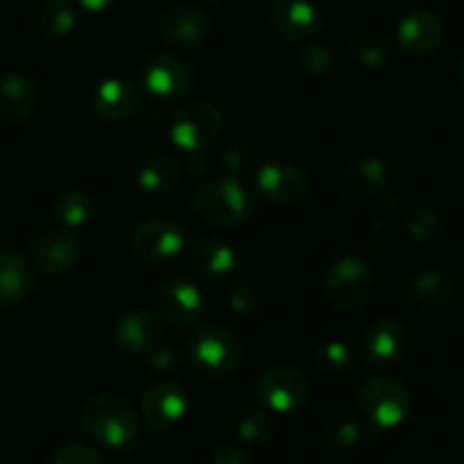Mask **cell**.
Instances as JSON below:
<instances>
[{"label":"cell","mask_w":464,"mask_h":464,"mask_svg":"<svg viewBox=\"0 0 464 464\" xmlns=\"http://www.w3.org/2000/svg\"><path fill=\"white\" fill-rule=\"evenodd\" d=\"M80 424L89 438L109 449H127L139 438V415L116 394H91L82 403Z\"/></svg>","instance_id":"6da1fadb"},{"label":"cell","mask_w":464,"mask_h":464,"mask_svg":"<svg viewBox=\"0 0 464 464\" xmlns=\"http://www.w3.org/2000/svg\"><path fill=\"white\" fill-rule=\"evenodd\" d=\"M195 216L213 229H231L240 225L247 218L252 202L234 177H216V179L204 181L193 198Z\"/></svg>","instance_id":"7a4b0ae2"},{"label":"cell","mask_w":464,"mask_h":464,"mask_svg":"<svg viewBox=\"0 0 464 464\" xmlns=\"http://www.w3.org/2000/svg\"><path fill=\"white\" fill-rule=\"evenodd\" d=\"M188 356L199 372L216 379L231 376L243 362L238 338L227 326L199 324L188 340Z\"/></svg>","instance_id":"3957f363"},{"label":"cell","mask_w":464,"mask_h":464,"mask_svg":"<svg viewBox=\"0 0 464 464\" xmlns=\"http://www.w3.org/2000/svg\"><path fill=\"white\" fill-rule=\"evenodd\" d=\"M358 408L362 417L379 429L399 426L412 411L411 390L397 379L376 376L358 390Z\"/></svg>","instance_id":"277c9868"},{"label":"cell","mask_w":464,"mask_h":464,"mask_svg":"<svg viewBox=\"0 0 464 464\" xmlns=\"http://www.w3.org/2000/svg\"><path fill=\"white\" fill-rule=\"evenodd\" d=\"M222 131V113L216 104L207 100H195L184 104L175 113L170 125V136L177 148L186 152H199L218 140Z\"/></svg>","instance_id":"5b68a950"},{"label":"cell","mask_w":464,"mask_h":464,"mask_svg":"<svg viewBox=\"0 0 464 464\" xmlns=\"http://www.w3.org/2000/svg\"><path fill=\"white\" fill-rule=\"evenodd\" d=\"M326 297L340 308H358L374 290V272L362 258L343 256L331 263L324 276Z\"/></svg>","instance_id":"8992f818"},{"label":"cell","mask_w":464,"mask_h":464,"mask_svg":"<svg viewBox=\"0 0 464 464\" xmlns=\"http://www.w3.org/2000/svg\"><path fill=\"white\" fill-rule=\"evenodd\" d=\"M184 227L170 218H150L131 231V252L143 263H163L184 249Z\"/></svg>","instance_id":"52a82bcc"},{"label":"cell","mask_w":464,"mask_h":464,"mask_svg":"<svg viewBox=\"0 0 464 464\" xmlns=\"http://www.w3.org/2000/svg\"><path fill=\"white\" fill-rule=\"evenodd\" d=\"M258 399L270 408L272 412L279 415H288V412L299 411L306 403L308 381L299 370L288 365H276L263 372L256 385Z\"/></svg>","instance_id":"ba28073f"},{"label":"cell","mask_w":464,"mask_h":464,"mask_svg":"<svg viewBox=\"0 0 464 464\" xmlns=\"http://www.w3.org/2000/svg\"><path fill=\"white\" fill-rule=\"evenodd\" d=\"M140 82L157 100L181 98L193 82V66L177 53H159L145 63Z\"/></svg>","instance_id":"9c48e42d"},{"label":"cell","mask_w":464,"mask_h":464,"mask_svg":"<svg viewBox=\"0 0 464 464\" xmlns=\"http://www.w3.org/2000/svg\"><path fill=\"white\" fill-rule=\"evenodd\" d=\"M211 32V18L195 5H170L157 18V34L172 48L202 44Z\"/></svg>","instance_id":"30bf717a"},{"label":"cell","mask_w":464,"mask_h":464,"mask_svg":"<svg viewBox=\"0 0 464 464\" xmlns=\"http://www.w3.org/2000/svg\"><path fill=\"white\" fill-rule=\"evenodd\" d=\"M408 344L406 326L394 317H379L372 322L361 335L358 353L361 361L370 367H385L403 356Z\"/></svg>","instance_id":"8fae6325"},{"label":"cell","mask_w":464,"mask_h":464,"mask_svg":"<svg viewBox=\"0 0 464 464\" xmlns=\"http://www.w3.org/2000/svg\"><path fill=\"white\" fill-rule=\"evenodd\" d=\"M204 297L188 279H170L157 295V313L163 326L186 329L202 317Z\"/></svg>","instance_id":"7c38bea8"},{"label":"cell","mask_w":464,"mask_h":464,"mask_svg":"<svg viewBox=\"0 0 464 464\" xmlns=\"http://www.w3.org/2000/svg\"><path fill=\"white\" fill-rule=\"evenodd\" d=\"M188 394L175 381H157L140 397V412L152 430H168L184 420Z\"/></svg>","instance_id":"4fadbf2b"},{"label":"cell","mask_w":464,"mask_h":464,"mask_svg":"<svg viewBox=\"0 0 464 464\" xmlns=\"http://www.w3.org/2000/svg\"><path fill=\"white\" fill-rule=\"evenodd\" d=\"M388 163L381 157H358L343 168L338 177L340 198L352 204H365L383 190L388 181Z\"/></svg>","instance_id":"5bb4252c"},{"label":"cell","mask_w":464,"mask_h":464,"mask_svg":"<svg viewBox=\"0 0 464 464\" xmlns=\"http://www.w3.org/2000/svg\"><path fill=\"white\" fill-rule=\"evenodd\" d=\"M256 188L266 202L275 207H293L302 202L308 184L299 166L290 161H272L263 166L256 175Z\"/></svg>","instance_id":"9a60e30c"},{"label":"cell","mask_w":464,"mask_h":464,"mask_svg":"<svg viewBox=\"0 0 464 464\" xmlns=\"http://www.w3.org/2000/svg\"><path fill=\"white\" fill-rule=\"evenodd\" d=\"M80 258V238L68 227L48 229L32 245V261L44 275H66Z\"/></svg>","instance_id":"2e32d148"},{"label":"cell","mask_w":464,"mask_h":464,"mask_svg":"<svg viewBox=\"0 0 464 464\" xmlns=\"http://www.w3.org/2000/svg\"><path fill=\"white\" fill-rule=\"evenodd\" d=\"M267 18L272 30L288 41L313 39L322 27V16L311 0H275Z\"/></svg>","instance_id":"e0dca14e"},{"label":"cell","mask_w":464,"mask_h":464,"mask_svg":"<svg viewBox=\"0 0 464 464\" xmlns=\"http://www.w3.org/2000/svg\"><path fill=\"white\" fill-rule=\"evenodd\" d=\"M444 27L442 21L433 12L417 9L406 14L397 27V39L406 53L411 54H430L442 44Z\"/></svg>","instance_id":"ac0fdd59"},{"label":"cell","mask_w":464,"mask_h":464,"mask_svg":"<svg viewBox=\"0 0 464 464\" xmlns=\"http://www.w3.org/2000/svg\"><path fill=\"white\" fill-rule=\"evenodd\" d=\"M116 343L130 353H150L163 343V322L150 313H127L116 322Z\"/></svg>","instance_id":"d6986e66"},{"label":"cell","mask_w":464,"mask_h":464,"mask_svg":"<svg viewBox=\"0 0 464 464\" xmlns=\"http://www.w3.org/2000/svg\"><path fill=\"white\" fill-rule=\"evenodd\" d=\"M453 297L451 276L440 270H424L412 276L406 285V299L415 311L435 313L447 306Z\"/></svg>","instance_id":"ffe728a7"},{"label":"cell","mask_w":464,"mask_h":464,"mask_svg":"<svg viewBox=\"0 0 464 464\" xmlns=\"http://www.w3.org/2000/svg\"><path fill=\"white\" fill-rule=\"evenodd\" d=\"M93 107L100 118L111 122H122L139 107V91L130 80L111 77L104 80L93 93Z\"/></svg>","instance_id":"44dd1931"},{"label":"cell","mask_w":464,"mask_h":464,"mask_svg":"<svg viewBox=\"0 0 464 464\" xmlns=\"http://www.w3.org/2000/svg\"><path fill=\"white\" fill-rule=\"evenodd\" d=\"M34 285L32 267L21 254H0V306H16L30 295Z\"/></svg>","instance_id":"7402d4cb"},{"label":"cell","mask_w":464,"mask_h":464,"mask_svg":"<svg viewBox=\"0 0 464 464\" xmlns=\"http://www.w3.org/2000/svg\"><path fill=\"white\" fill-rule=\"evenodd\" d=\"M39 104L36 86L23 75L0 77V116L7 121H25Z\"/></svg>","instance_id":"603a6c76"},{"label":"cell","mask_w":464,"mask_h":464,"mask_svg":"<svg viewBox=\"0 0 464 464\" xmlns=\"http://www.w3.org/2000/svg\"><path fill=\"white\" fill-rule=\"evenodd\" d=\"M181 177V163L177 161V157L172 154H157V157L150 159L139 172V188L145 195H152V198H161L168 195L177 184H179Z\"/></svg>","instance_id":"cb8c5ba5"},{"label":"cell","mask_w":464,"mask_h":464,"mask_svg":"<svg viewBox=\"0 0 464 464\" xmlns=\"http://www.w3.org/2000/svg\"><path fill=\"white\" fill-rule=\"evenodd\" d=\"M195 270L204 276H225L236 267V252L231 245L218 238H199L190 252Z\"/></svg>","instance_id":"d4e9b609"},{"label":"cell","mask_w":464,"mask_h":464,"mask_svg":"<svg viewBox=\"0 0 464 464\" xmlns=\"http://www.w3.org/2000/svg\"><path fill=\"white\" fill-rule=\"evenodd\" d=\"M75 7L71 0H45L36 14V27L50 41L63 39L75 30Z\"/></svg>","instance_id":"484cf974"},{"label":"cell","mask_w":464,"mask_h":464,"mask_svg":"<svg viewBox=\"0 0 464 464\" xmlns=\"http://www.w3.org/2000/svg\"><path fill=\"white\" fill-rule=\"evenodd\" d=\"M91 213H93V202L84 190H68L59 198L57 202V216L63 227L75 229L89 222Z\"/></svg>","instance_id":"4316f807"},{"label":"cell","mask_w":464,"mask_h":464,"mask_svg":"<svg viewBox=\"0 0 464 464\" xmlns=\"http://www.w3.org/2000/svg\"><path fill=\"white\" fill-rule=\"evenodd\" d=\"M352 54L361 66L381 68L390 54V44L379 32H365L353 41Z\"/></svg>","instance_id":"83f0119b"},{"label":"cell","mask_w":464,"mask_h":464,"mask_svg":"<svg viewBox=\"0 0 464 464\" xmlns=\"http://www.w3.org/2000/svg\"><path fill=\"white\" fill-rule=\"evenodd\" d=\"M352 349L344 343H338V340L322 343L320 347L315 349V365L331 376L347 372L349 367H352Z\"/></svg>","instance_id":"f1b7e54d"},{"label":"cell","mask_w":464,"mask_h":464,"mask_svg":"<svg viewBox=\"0 0 464 464\" xmlns=\"http://www.w3.org/2000/svg\"><path fill=\"white\" fill-rule=\"evenodd\" d=\"M299 66L306 75L322 77L334 68V53L324 44H311L299 53Z\"/></svg>","instance_id":"f546056e"},{"label":"cell","mask_w":464,"mask_h":464,"mask_svg":"<svg viewBox=\"0 0 464 464\" xmlns=\"http://www.w3.org/2000/svg\"><path fill=\"white\" fill-rule=\"evenodd\" d=\"M227 302H229V308H234L236 313H249L261 302V290L252 281H238L229 290V295H227Z\"/></svg>","instance_id":"4dcf8cb0"},{"label":"cell","mask_w":464,"mask_h":464,"mask_svg":"<svg viewBox=\"0 0 464 464\" xmlns=\"http://www.w3.org/2000/svg\"><path fill=\"white\" fill-rule=\"evenodd\" d=\"M270 420H267L263 412H247L243 420L238 421V435L247 442H263V440L270 438Z\"/></svg>","instance_id":"1f68e13d"},{"label":"cell","mask_w":464,"mask_h":464,"mask_svg":"<svg viewBox=\"0 0 464 464\" xmlns=\"http://www.w3.org/2000/svg\"><path fill=\"white\" fill-rule=\"evenodd\" d=\"M53 464H104L102 456L86 444H66L57 451Z\"/></svg>","instance_id":"d6a6232c"},{"label":"cell","mask_w":464,"mask_h":464,"mask_svg":"<svg viewBox=\"0 0 464 464\" xmlns=\"http://www.w3.org/2000/svg\"><path fill=\"white\" fill-rule=\"evenodd\" d=\"M438 227H440V218L435 211H420V213H415L412 218H408V222H406L408 234L417 240L430 238V236L438 231Z\"/></svg>","instance_id":"836d02e7"},{"label":"cell","mask_w":464,"mask_h":464,"mask_svg":"<svg viewBox=\"0 0 464 464\" xmlns=\"http://www.w3.org/2000/svg\"><path fill=\"white\" fill-rule=\"evenodd\" d=\"M331 438L340 444H353L361 438V426L352 420H335L331 426Z\"/></svg>","instance_id":"e575fe53"},{"label":"cell","mask_w":464,"mask_h":464,"mask_svg":"<svg viewBox=\"0 0 464 464\" xmlns=\"http://www.w3.org/2000/svg\"><path fill=\"white\" fill-rule=\"evenodd\" d=\"M177 365H179V356L170 347H163V343L150 352V367H154V370L168 372Z\"/></svg>","instance_id":"d590c367"},{"label":"cell","mask_w":464,"mask_h":464,"mask_svg":"<svg viewBox=\"0 0 464 464\" xmlns=\"http://www.w3.org/2000/svg\"><path fill=\"white\" fill-rule=\"evenodd\" d=\"M211 464H249V456L236 444H225L213 453Z\"/></svg>","instance_id":"8d00e7d4"},{"label":"cell","mask_w":464,"mask_h":464,"mask_svg":"<svg viewBox=\"0 0 464 464\" xmlns=\"http://www.w3.org/2000/svg\"><path fill=\"white\" fill-rule=\"evenodd\" d=\"M227 166L231 168V172H243L252 168V154L247 148H236L231 152H227Z\"/></svg>","instance_id":"74e56055"},{"label":"cell","mask_w":464,"mask_h":464,"mask_svg":"<svg viewBox=\"0 0 464 464\" xmlns=\"http://www.w3.org/2000/svg\"><path fill=\"white\" fill-rule=\"evenodd\" d=\"M116 3H118V0H77V5H80L82 9H86V12H91V14L107 12V9H111Z\"/></svg>","instance_id":"f35d334b"},{"label":"cell","mask_w":464,"mask_h":464,"mask_svg":"<svg viewBox=\"0 0 464 464\" xmlns=\"http://www.w3.org/2000/svg\"><path fill=\"white\" fill-rule=\"evenodd\" d=\"M460 75H462V80H464V57H462V63H460Z\"/></svg>","instance_id":"ab89813d"},{"label":"cell","mask_w":464,"mask_h":464,"mask_svg":"<svg viewBox=\"0 0 464 464\" xmlns=\"http://www.w3.org/2000/svg\"><path fill=\"white\" fill-rule=\"evenodd\" d=\"M202 3H220V0H202Z\"/></svg>","instance_id":"60d3db41"}]
</instances>
